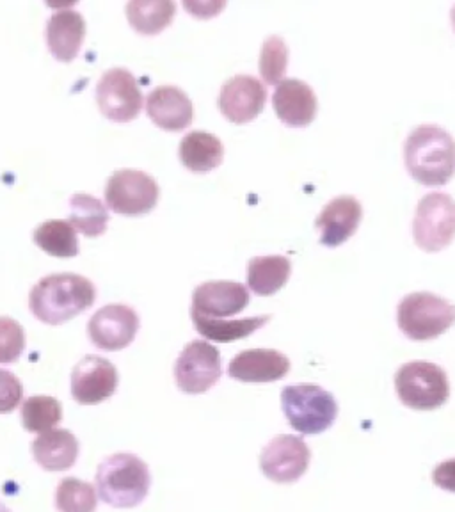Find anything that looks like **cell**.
<instances>
[{"label": "cell", "mask_w": 455, "mask_h": 512, "mask_svg": "<svg viewBox=\"0 0 455 512\" xmlns=\"http://www.w3.org/2000/svg\"><path fill=\"white\" fill-rule=\"evenodd\" d=\"M96 288L93 281L72 274H50L31 290L29 306L36 319L48 326H59L93 306Z\"/></svg>", "instance_id": "1"}, {"label": "cell", "mask_w": 455, "mask_h": 512, "mask_svg": "<svg viewBox=\"0 0 455 512\" xmlns=\"http://www.w3.org/2000/svg\"><path fill=\"white\" fill-rule=\"evenodd\" d=\"M404 162L418 184L447 185L455 175V139L438 125L413 128L404 144Z\"/></svg>", "instance_id": "2"}, {"label": "cell", "mask_w": 455, "mask_h": 512, "mask_svg": "<svg viewBox=\"0 0 455 512\" xmlns=\"http://www.w3.org/2000/svg\"><path fill=\"white\" fill-rule=\"evenodd\" d=\"M95 484L102 502L116 509H132L148 495L152 475L143 459L120 452L98 464Z\"/></svg>", "instance_id": "3"}, {"label": "cell", "mask_w": 455, "mask_h": 512, "mask_svg": "<svg viewBox=\"0 0 455 512\" xmlns=\"http://www.w3.org/2000/svg\"><path fill=\"white\" fill-rule=\"evenodd\" d=\"M281 408L288 424L301 434H320L335 424L336 399L317 384H294L281 392Z\"/></svg>", "instance_id": "4"}, {"label": "cell", "mask_w": 455, "mask_h": 512, "mask_svg": "<svg viewBox=\"0 0 455 512\" xmlns=\"http://www.w3.org/2000/svg\"><path fill=\"white\" fill-rule=\"evenodd\" d=\"M399 328L415 342H429L454 326L455 306L431 292H413L397 310Z\"/></svg>", "instance_id": "5"}, {"label": "cell", "mask_w": 455, "mask_h": 512, "mask_svg": "<svg viewBox=\"0 0 455 512\" xmlns=\"http://www.w3.org/2000/svg\"><path fill=\"white\" fill-rule=\"evenodd\" d=\"M400 402L415 411H434L450 397L447 372L431 361H409L395 374Z\"/></svg>", "instance_id": "6"}, {"label": "cell", "mask_w": 455, "mask_h": 512, "mask_svg": "<svg viewBox=\"0 0 455 512\" xmlns=\"http://www.w3.org/2000/svg\"><path fill=\"white\" fill-rule=\"evenodd\" d=\"M159 192L157 180L141 169H118L107 180L105 201L120 216H144L157 205Z\"/></svg>", "instance_id": "7"}, {"label": "cell", "mask_w": 455, "mask_h": 512, "mask_svg": "<svg viewBox=\"0 0 455 512\" xmlns=\"http://www.w3.org/2000/svg\"><path fill=\"white\" fill-rule=\"evenodd\" d=\"M416 246L427 253L447 248L455 237V200L445 192H431L416 207L413 221Z\"/></svg>", "instance_id": "8"}, {"label": "cell", "mask_w": 455, "mask_h": 512, "mask_svg": "<svg viewBox=\"0 0 455 512\" xmlns=\"http://www.w3.org/2000/svg\"><path fill=\"white\" fill-rule=\"evenodd\" d=\"M223 376L221 354L208 342L194 340L184 347L175 363L178 388L189 395H200L214 386Z\"/></svg>", "instance_id": "9"}, {"label": "cell", "mask_w": 455, "mask_h": 512, "mask_svg": "<svg viewBox=\"0 0 455 512\" xmlns=\"http://www.w3.org/2000/svg\"><path fill=\"white\" fill-rule=\"evenodd\" d=\"M96 104L105 118L127 123L136 120L143 109V93L127 68H111L98 80Z\"/></svg>", "instance_id": "10"}, {"label": "cell", "mask_w": 455, "mask_h": 512, "mask_svg": "<svg viewBox=\"0 0 455 512\" xmlns=\"http://www.w3.org/2000/svg\"><path fill=\"white\" fill-rule=\"evenodd\" d=\"M312 452L306 441L292 434H280L260 454V470L276 484H292L310 466Z\"/></svg>", "instance_id": "11"}, {"label": "cell", "mask_w": 455, "mask_h": 512, "mask_svg": "<svg viewBox=\"0 0 455 512\" xmlns=\"http://www.w3.org/2000/svg\"><path fill=\"white\" fill-rule=\"evenodd\" d=\"M139 331L136 310L127 304H107L91 317L88 333L102 351H121L134 342Z\"/></svg>", "instance_id": "12"}, {"label": "cell", "mask_w": 455, "mask_h": 512, "mask_svg": "<svg viewBox=\"0 0 455 512\" xmlns=\"http://www.w3.org/2000/svg\"><path fill=\"white\" fill-rule=\"evenodd\" d=\"M267 104L264 82L251 75H235L224 82L217 96V107L224 118L237 125L255 120Z\"/></svg>", "instance_id": "13"}, {"label": "cell", "mask_w": 455, "mask_h": 512, "mask_svg": "<svg viewBox=\"0 0 455 512\" xmlns=\"http://www.w3.org/2000/svg\"><path fill=\"white\" fill-rule=\"evenodd\" d=\"M118 370L100 356H86L73 367L72 397L84 406H95L111 399L118 390Z\"/></svg>", "instance_id": "14"}, {"label": "cell", "mask_w": 455, "mask_h": 512, "mask_svg": "<svg viewBox=\"0 0 455 512\" xmlns=\"http://www.w3.org/2000/svg\"><path fill=\"white\" fill-rule=\"evenodd\" d=\"M251 297L246 285L235 281H207L192 294L191 317L200 319H228L242 312Z\"/></svg>", "instance_id": "15"}, {"label": "cell", "mask_w": 455, "mask_h": 512, "mask_svg": "<svg viewBox=\"0 0 455 512\" xmlns=\"http://www.w3.org/2000/svg\"><path fill=\"white\" fill-rule=\"evenodd\" d=\"M290 370V360L274 349H249L230 361L228 376L242 383L264 384L280 381Z\"/></svg>", "instance_id": "16"}, {"label": "cell", "mask_w": 455, "mask_h": 512, "mask_svg": "<svg viewBox=\"0 0 455 512\" xmlns=\"http://www.w3.org/2000/svg\"><path fill=\"white\" fill-rule=\"evenodd\" d=\"M361 217L363 208L354 196H338L335 200L329 201L315 221L320 233V242L328 248L342 246L345 240L351 239L358 230Z\"/></svg>", "instance_id": "17"}, {"label": "cell", "mask_w": 455, "mask_h": 512, "mask_svg": "<svg viewBox=\"0 0 455 512\" xmlns=\"http://www.w3.org/2000/svg\"><path fill=\"white\" fill-rule=\"evenodd\" d=\"M146 112L150 120L168 132H180L194 120L191 98L176 86H159L146 98Z\"/></svg>", "instance_id": "18"}, {"label": "cell", "mask_w": 455, "mask_h": 512, "mask_svg": "<svg viewBox=\"0 0 455 512\" xmlns=\"http://www.w3.org/2000/svg\"><path fill=\"white\" fill-rule=\"evenodd\" d=\"M276 116L288 127H306L317 116V96L299 79H283L272 95Z\"/></svg>", "instance_id": "19"}, {"label": "cell", "mask_w": 455, "mask_h": 512, "mask_svg": "<svg viewBox=\"0 0 455 512\" xmlns=\"http://www.w3.org/2000/svg\"><path fill=\"white\" fill-rule=\"evenodd\" d=\"M86 36V22L79 11L57 9L47 24V43L52 56L61 63H72L79 56Z\"/></svg>", "instance_id": "20"}, {"label": "cell", "mask_w": 455, "mask_h": 512, "mask_svg": "<svg viewBox=\"0 0 455 512\" xmlns=\"http://www.w3.org/2000/svg\"><path fill=\"white\" fill-rule=\"evenodd\" d=\"M32 456L47 472L70 470L79 457V440L66 429L41 432L32 443Z\"/></svg>", "instance_id": "21"}, {"label": "cell", "mask_w": 455, "mask_h": 512, "mask_svg": "<svg viewBox=\"0 0 455 512\" xmlns=\"http://www.w3.org/2000/svg\"><path fill=\"white\" fill-rule=\"evenodd\" d=\"M178 155L185 168L192 173L203 175L221 166L224 159V146L221 139L214 134L191 132L182 139Z\"/></svg>", "instance_id": "22"}, {"label": "cell", "mask_w": 455, "mask_h": 512, "mask_svg": "<svg viewBox=\"0 0 455 512\" xmlns=\"http://www.w3.org/2000/svg\"><path fill=\"white\" fill-rule=\"evenodd\" d=\"M292 264L287 256H256L249 260L248 287L256 296H272L287 285Z\"/></svg>", "instance_id": "23"}, {"label": "cell", "mask_w": 455, "mask_h": 512, "mask_svg": "<svg viewBox=\"0 0 455 512\" xmlns=\"http://www.w3.org/2000/svg\"><path fill=\"white\" fill-rule=\"evenodd\" d=\"M125 11L128 22L139 34L153 36L173 22L176 4L169 0H132L128 2Z\"/></svg>", "instance_id": "24"}, {"label": "cell", "mask_w": 455, "mask_h": 512, "mask_svg": "<svg viewBox=\"0 0 455 512\" xmlns=\"http://www.w3.org/2000/svg\"><path fill=\"white\" fill-rule=\"evenodd\" d=\"M34 242L48 255L57 258H73L79 255L77 230L70 221L50 219L34 230Z\"/></svg>", "instance_id": "25"}, {"label": "cell", "mask_w": 455, "mask_h": 512, "mask_svg": "<svg viewBox=\"0 0 455 512\" xmlns=\"http://www.w3.org/2000/svg\"><path fill=\"white\" fill-rule=\"evenodd\" d=\"M70 223L86 237H100L107 230L109 214L98 198L86 192H77L70 198Z\"/></svg>", "instance_id": "26"}, {"label": "cell", "mask_w": 455, "mask_h": 512, "mask_svg": "<svg viewBox=\"0 0 455 512\" xmlns=\"http://www.w3.org/2000/svg\"><path fill=\"white\" fill-rule=\"evenodd\" d=\"M269 320H271L269 315L237 320H210L192 317L196 331L201 336H205L207 340H212V342H221V344H230V342H235V340H240V338L253 335L258 329L264 328Z\"/></svg>", "instance_id": "27"}, {"label": "cell", "mask_w": 455, "mask_h": 512, "mask_svg": "<svg viewBox=\"0 0 455 512\" xmlns=\"http://www.w3.org/2000/svg\"><path fill=\"white\" fill-rule=\"evenodd\" d=\"M63 420V404L48 395H34L22 404V424L25 431H52Z\"/></svg>", "instance_id": "28"}, {"label": "cell", "mask_w": 455, "mask_h": 512, "mask_svg": "<svg viewBox=\"0 0 455 512\" xmlns=\"http://www.w3.org/2000/svg\"><path fill=\"white\" fill-rule=\"evenodd\" d=\"M98 495L95 488L75 477H66L56 489V507L59 512H95Z\"/></svg>", "instance_id": "29"}, {"label": "cell", "mask_w": 455, "mask_h": 512, "mask_svg": "<svg viewBox=\"0 0 455 512\" xmlns=\"http://www.w3.org/2000/svg\"><path fill=\"white\" fill-rule=\"evenodd\" d=\"M287 64L288 48L285 40L281 36L267 38L260 50V63H258L262 79L271 86H278L287 73Z\"/></svg>", "instance_id": "30"}, {"label": "cell", "mask_w": 455, "mask_h": 512, "mask_svg": "<svg viewBox=\"0 0 455 512\" xmlns=\"http://www.w3.org/2000/svg\"><path fill=\"white\" fill-rule=\"evenodd\" d=\"M25 349V331L18 320L0 317V363H15Z\"/></svg>", "instance_id": "31"}, {"label": "cell", "mask_w": 455, "mask_h": 512, "mask_svg": "<svg viewBox=\"0 0 455 512\" xmlns=\"http://www.w3.org/2000/svg\"><path fill=\"white\" fill-rule=\"evenodd\" d=\"M24 399V384L9 370H0V413H11Z\"/></svg>", "instance_id": "32"}, {"label": "cell", "mask_w": 455, "mask_h": 512, "mask_svg": "<svg viewBox=\"0 0 455 512\" xmlns=\"http://www.w3.org/2000/svg\"><path fill=\"white\" fill-rule=\"evenodd\" d=\"M432 480L438 488L455 493V457L438 464L432 472Z\"/></svg>", "instance_id": "33"}, {"label": "cell", "mask_w": 455, "mask_h": 512, "mask_svg": "<svg viewBox=\"0 0 455 512\" xmlns=\"http://www.w3.org/2000/svg\"><path fill=\"white\" fill-rule=\"evenodd\" d=\"M450 18H452V24H454V31H455V6L452 8V11H450Z\"/></svg>", "instance_id": "34"}, {"label": "cell", "mask_w": 455, "mask_h": 512, "mask_svg": "<svg viewBox=\"0 0 455 512\" xmlns=\"http://www.w3.org/2000/svg\"><path fill=\"white\" fill-rule=\"evenodd\" d=\"M0 512H11V511H9L8 507H6V504H2V502H0Z\"/></svg>", "instance_id": "35"}]
</instances>
